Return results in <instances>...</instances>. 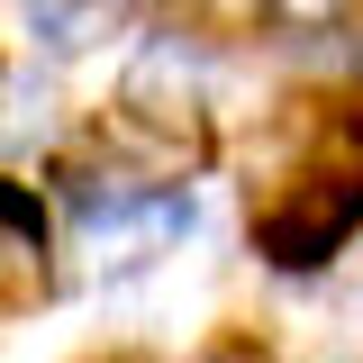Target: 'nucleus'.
Here are the masks:
<instances>
[{"instance_id": "f257e3e1", "label": "nucleus", "mask_w": 363, "mask_h": 363, "mask_svg": "<svg viewBox=\"0 0 363 363\" xmlns=\"http://www.w3.org/2000/svg\"><path fill=\"white\" fill-rule=\"evenodd\" d=\"M354 227H363V118L309 109L291 136H272L264 200H255V245L281 272H309Z\"/></svg>"}, {"instance_id": "f03ea898", "label": "nucleus", "mask_w": 363, "mask_h": 363, "mask_svg": "<svg viewBox=\"0 0 363 363\" xmlns=\"http://www.w3.org/2000/svg\"><path fill=\"white\" fill-rule=\"evenodd\" d=\"M200 227L191 209V191L182 182H109V191H82V245L109 264H155V255H173L182 236Z\"/></svg>"}, {"instance_id": "7ed1b4c3", "label": "nucleus", "mask_w": 363, "mask_h": 363, "mask_svg": "<svg viewBox=\"0 0 363 363\" xmlns=\"http://www.w3.org/2000/svg\"><path fill=\"white\" fill-rule=\"evenodd\" d=\"M45 291V227H37V200L0 182V300H37Z\"/></svg>"}, {"instance_id": "20e7f679", "label": "nucleus", "mask_w": 363, "mask_h": 363, "mask_svg": "<svg viewBox=\"0 0 363 363\" xmlns=\"http://www.w3.org/2000/svg\"><path fill=\"white\" fill-rule=\"evenodd\" d=\"M45 109H55L45 82L9 73V82H0V145H37V136H45Z\"/></svg>"}, {"instance_id": "39448f33", "label": "nucleus", "mask_w": 363, "mask_h": 363, "mask_svg": "<svg viewBox=\"0 0 363 363\" xmlns=\"http://www.w3.org/2000/svg\"><path fill=\"white\" fill-rule=\"evenodd\" d=\"M336 9H345V0H281V18H300V28H309V18H336Z\"/></svg>"}, {"instance_id": "423d86ee", "label": "nucleus", "mask_w": 363, "mask_h": 363, "mask_svg": "<svg viewBox=\"0 0 363 363\" xmlns=\"http://www.w3.org/2000/svg\"><path fill=\"white\" fill-rule=\"evenodd\" d=\"M109 363H145V354H109Z\"/></svg>"}]
</instances>
